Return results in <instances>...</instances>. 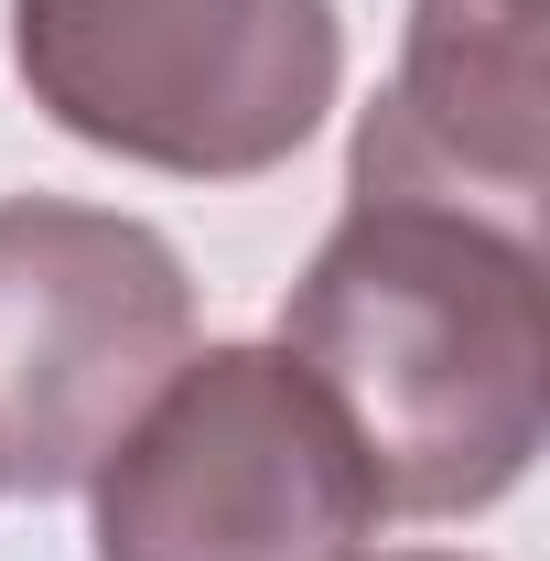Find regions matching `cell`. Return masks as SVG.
Returning a JSON list of instances; mask_svg holds the SVG:
<instances>
[{
    "instance_id": "1",
    "label": "cell",
    "mask_w": 550,
    "mask_h": 561,
    "mask_svg": "<svg viewBox=\"0 0 550 561\" xmlns=\"http://www.w3.org/2000/svg\"><path fill=\"white\" fill-rule=\"evenodd\" d=\"M280 356L345 421L378 507H496L550 421V302L529 216L356 173V206L280 302Z\"/></svg>"
},
{
    "instance_id": "2",
    "label": "cell",
    "mask_w": 550,
    "mask_h": 561,
    "mask_svg": "<svg viewBox=\"0 0 550 561\" xmlns=\"http://www.w3.org/2000/svg\"><path fill=\"white\" fill-rule=\"evenodd\" d=\"M11 66L87 151L249 184L335 108V0H11Z\"/></svg>"
},
{
    "instance_id": "3",
    "label": "cell",
    "mask_w": 550,
    "mask_h": 561,
    "mask_svg": "<svg viewBox=\"0 0 550 561\" xmlns=\"http://www.w3.org/2000/svg\"><path fill=\"white\" fill-rule=\"evenodd\" d=\"M87 486L98 561H356L378 529L345 421L280 346L184 356Z\"/></svg>"
},
{
    "instance_id": "4",
    "label": "cell",
    "mask_w": 550,
    "mask_h": 561,
    "mask_svg": "<svg viewBox=\"0 0 550 561\" xmlns=\"http://www.w3.org/2000/svg\"><path fill=\"white\" fill-rule=\"evenodd\" d=\"M195 356L184 260L108 206H0V486L66 496Z\"/></svg>"
},
{
    "instance_id": "5",
    "label": "cell",
    "mask_w": 550,
    "mask_h": 561,
    "mask_svg": "<svg viewBox=\"0 0 550 561\" xmlns=\"http://www.w3.org/2000/svg\"><path fill=\"white\" fill-rule=\"evenodd\" d=\"M550 87H540V0H411L400 87L367 108L356 173L496 195L507 216L540 206Z\"/></svg>"
},
{
    "instance_id": "6",
    "label": "cell",
    "mask_w": 550,
    "mask_h": 561,
    "mask_svg": "<svg viewBox=\"0 0 550 561\" xmlns=\"http://www.w3.org/2000/svg\"><path fill=\"white\" fill-rule=\"evenodd\" d=\"M389 561H443V551H389Z\"/></svg>"
}]
</instances>
